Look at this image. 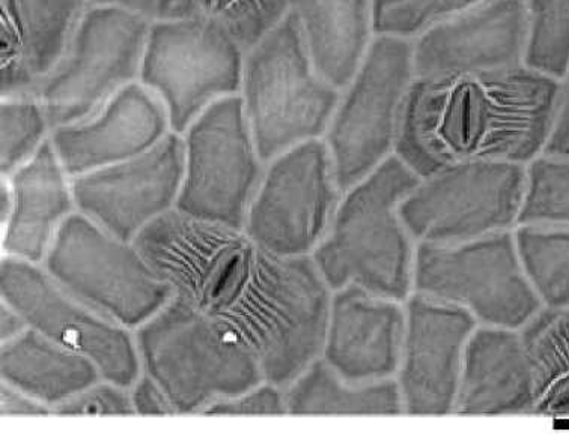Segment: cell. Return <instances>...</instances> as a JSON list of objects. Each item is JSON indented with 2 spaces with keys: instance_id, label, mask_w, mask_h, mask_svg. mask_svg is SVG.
Wrapping results in <instances>:
<instances>
[{
  "instance_id": "13",
  "label": "cell",
  "mask_w": 569,
  "mask_h": 434,
  "mask_svg": "<svg viewBox=\"0 0 569 434\" xmlns=\"http://www.w3.org/2000/svg\"><path fill=\"white\" fill-rule=\"evenodd\" d=\"M329 147L309 140L271 161L246 216V235L270 253L301 258L329 232L339 202Z\"/></svg>"
},
{
  "instance_id": "3",
  "label": "cell",
  "mask_w": 569,
  "mask_h": 434,
  "mask_svg": "<svg viewBox=\"0 0 569 434\" xmlns=\"http://www.w3.org/2000/svg\"><path fill=\"white\" fill-rule=\"evenodd\" d=\"M420 179L393 153L346 191L312 255L331 291L355 284L398 302L409 297L416 250L398 210Z\"/></svg>"
},
{
  "instance_id": "10",
  "label": "cell",
  "mask_w": 569,
  "mask_h": 434,
  "mask_svg": "<svg viewBox=\"0 0 569 434\" xmlns=\"http://www.w3.org/2000/svg\"><path fill=\"white\" fill-rule=\"evenodd\" d=\"M152 19L118 7H89L37 100L52 130L83 121L140 74Z\"/></svg>"
},
{
  "instance_id": "16",
  "label": "cell",
  "mask_w": 569,
  "mask_h": 434,
  "mask_svg": "<svg viewBox=\"0 0 569 434\" xmlns=\"http://www.w3.org/2000/svg\"><path fill=\"white\" fill-rule=\"evenodd\" d=\"M398 370L405 414L443 416L456 408L467 343L477 317L461 306L416 293L407 302Z\"/></svg>"
},
{
  "instance_id": "28",
  "label": "cell",
  "mask_w": 569,
  "mask_h": 434,
  "mask_svg": "<svg viewBox=\"0 0 569 434\" xmlns=\"http://www.w3.org/2000/svg\"><path fill=\"white\" fill-rule=\"evenodd\" d=\"M516 241L526 275L542 305L569 309V225H520Z\"/></svg>"
},
{
  "instance_id": "37",
  "label": "cell",
  "mask_w": 569,
  "mask_h": 434,
  "mask_svg": "<svg viewBox=\"0 0 569 434\" xmlns=\"http://www.w3.org/2000/svg\"><path fill=\"white\" fill-rule=\"evenodd\" d=\"M49 406L38 402L23 391L3 383L2 385V415H49Z\"/></svg>"
},
{
  "instance_id": "12",
  "label": "cell",
  "mask_w": 569,
  "mask_h": 434,
  "mask_svg": "<svg viewBox=\"0 0 569 434\" xmlns=\"http://www.w3.org/2000/svg\"><path fill=\"white\" fill-rule=\"evenodd\" d=\"M184 178L176 210L192 219L244 230L264 172L243 98H222L186 131Z\"/></svg>"
},
{
  "instance_id": "34",
  "label": "cell",
  "mask_w": 569,
  "mask_h": 434,
  "mask_svg": "<svg viewBox=\"0 0 569 434\" xmlns=\"http://www.w3.org/2000/svg\"><path fill=\"white\" fill-rule=\"evenodd\" d=\"M280 386L262 382L236 397L219 400L210 404L203 414L210 416L284 415L288 414L287 397Z\"/></svg>"
},
{
  "instance_id": "4",
  "label": "cell",
  "mask_w": 569,
  "mask_h": 434,
  "mask_svg": "<svg viewBox=\"0 0 569 434\" xmlns=\"http://www.w3.org/2000/svg\"><path fill=\"white\" fill-rule=\"evenodd\" d=\"M138 351L146 374L163 390L176 414L203 412L266 381L243 343L176 295L139 327Z\"/></svg>"
},
{
  "instance_id": "27",
  "label": "cell",
  "mask_w": 569,
  "mask_h": 434,
  "mask_svg": "<svg viewBox=\"0 0 569 434\" xmlns=\"http://www.w3.org/2000/svg\"><path fill=\"white\" fill-rule=\"evenodd\" d=\"M288 11V0H157L156 19L214 21L248 53Z\"/></svg>"
},
{
  "instance_id": "1",
  "label": "cell",
  "mask_w": 569,
  "mask_h": 434,
  "mask_svg": "<svg viewBox=\"0 0 569 434\" xmlns=\"http://www.w3.org/2000/svg\"><path fill=\"white\" fill-rule=\"evenodd\" d=\"M133 242L173 295L231 332L262 367L292 363L320 335L329 287L309 255H276L244 230L177 210L152 221Z\"/></svg>"
},
{
  "instance_id": "11",
  "label": "cell",
  "mask_w": 569,
  "mask_h": 434,
  "mask_svg": "<svg viewBox=\"0 0 569 434\" xmlns=\"http://www.w3.org/2000/svg\"><path fill=\"white\" fill-rule=\"evenodd\" d=\"M528 169L511 161L448 165L420 179L399 204L413 240L452 245L511 230L523 204Z\"/></svg>"
},
{
  "instance_id": "21",
  "label": "cell",
  "mask_w": 569,
  "mask_h": 434,
  "mask_svg": "<svg viewBox=\"0 0 569 434\" xmlns=\"http://www.w3.org/2000/svg\"><path fill=\"white\" fill-rule=\"evenodd\" d=\"M533 406L532 365L521 332L478 326L467 343L453 414H533Z\"/></svg>"
},
{
  "instance_id": "25",
  "label": "cell",
  "mask_w": 569,
  "mask_h": 434,
  "mask_svg": "<svg viewBox=\"0 0 569 434\" xmlns=\"http://www.w3.org/2000/svg\"><path fill=\"white\" fill-rule=\"evenodd\" d=\"M288 414L385 415L405 414L398 381L352 383L339 376L325 357L313 361L284 393Z\"/></svg>"
},
{
  "instance_id": "29",
  "label": "cell",
  "mask_w": 569,
  "mask_h": 434,
  "mask_svg": "<svg viewBox=\"0 0 569 434\" xmlns=\"http://www.w3.org/2000/svg\"><path fill=\"white\" fill-rule=\"evenodd\" d=\"M526 8L523 65L560 80L569 67V0H526Z\"/></svg>"
},
{
  "instance_id": "5",
  "label": "cell",
  "mask_w": 569,
  "mask_h": 434,
  "mask_svg": "<svg viewBox=\"0 0 569 434\" xmlns=\"http://www.w3.org/2000/svg\"><path fill=\"white\" fill-rule=\"evenodd\" d=\"M243 104L262 163L329 130L341 89L313 67L295 12L246 53Z\"/></svg>"
},
{
  "instance_id": "15",
  "label": "cell",
  "mask_w": 569,
  "mask_h": 434,
  "mask_svg": "<svg viewBox=\"0 0 569 434\" xmlns=\"http://www.w3.org/2000/svg\"><path fill=\"white\" fill-rule=\"evenodd\" d=\"M186 144L168 133L150 151L80 174L71 181L76 208L122 241L176 210L184 178Z\"/></svg>"
},
{
  "instance_id": "24",
  "label": "cell",
  "mask_w": 569,
  "mask_h": 434,
  "mask_svg": "<svg viewBox=\"0 0 569 434\" xmlns=\"http://www.w3.org/2000/svg\"><path fill=\"white\" fill-rule=\"evenodd\" d=\"M0 373L3 383L53 407L96 385L101 377L92 360L59 346L32 327L2 344Z\"/></svg>"
},
{
  "instance_id": "19",
  "label": "cell",
  "mask_w": 569,
  "mask_h": 434,
  "mask_svg": "<svg viewBox=\"0 0 569 434\" xmlns=\"http://www.w3.org/2000/svg\"><path fill=\"white\" fill-rule=\"evenodd\" d=\"M406 325L398 301L350 284L331 297L321 355L348 382L385 381L401 365Z\"/></svg>"
},
{
  "instance_id": "32",
  "label": "cell",
  "mask_w": 569,
  "mask_h": 434,
  "mask_svg": "<svg viewBox=\"0 0 569 434\" xmlns=\"http://www.w3.org/2000/svg\"><path fill=\"white\" fill-rule=\"evenodd\" d=\"M482 0H372L373 37L416 40L432 26L461 14Z\"/></svg>"
},
{
  "instance_id": "2",
  "label": "cell",
  "mask_w": 569,
  "mask_h": 434,
  "mask_svg": "<svg viewBox=\"0 0 569 434\" xmlns=\"http://www.w3.org/2000/svg\"><path fill=\"white\" fill-rule=\"evenodd\" d=\"M559 89L560 80L526 65L416 77L395 153L420 178L465 161L530 163L549 143Z\"/></svg>"
},
{
  "instance_id": "23",
  "label": "cell",
  "mask_w": 569,
  "mask_h": 434,
  "mask_svg": "<svg viewBox=\"0 0 569 434\" xmlns=\"http://www.w3.org/2000/svg\"><path fill=\"white\" fill-rule=\"evenodd\" d=\"M318 74L346 89L372 41V0H288Z\"/></svg>"
},
{
  "instance_id": "17",
  "label": "cell",
  "mask_w": 569,
  "mask_h": 434,
  "mask_svg": "<svg viewBox=\"0 0 569 434\" xmlns=\"http://www.w3.org/2000/svg\"><path fill=\"white\" fill-rule=\"evenodd\" d=\"M526 41V0H482L416 38V77L482 74L520 67Z\"/></svg>"
},
{
  "instance_id": "18",
  "label": "cell",
  "mask_w": 569,
  "mask_h": 434,
  "mask_svg": "<svg viewBox=\"0 0 569 434\" xmlns=\"http://www.w3.org/2000/svg\"><path fill=\"white\" fill-rule=\"evenodd\" d=\"M168 128L160 98L133 82L91 118L54 128L50 140L68 176L76 178L150 151L168 134Z\"/></svg>"
},
{
  "instance_id": "20",
  "label": "cell",
  "mask_w": 569,
  "mask_h": 434,
  "mask_svg": "<svg viewBox=\"0 0 569 434\" xmlns=\"http://www.w3.org/2000/svg\"><path fill=\"white\" fill-rule=\"evenodd\" d=\"M89 7L87 0H0L2 98H37Z\"/></svg>"
},
{
  "instance_id": "14",
  "label": "cell",
  "mask_w": 569,
  "mask_h": 434,
  "mask_svg": "<svg viewBox=\"0 0 569 434\" xmlns=\"http://www.w3.org/2000/svg\"><path fill=\"white\" fill-rule=\"evenodd\" d=\"M0 293L29 327L92 360L106 382L131 388L140 377L139 351L127 327L68 293L37 263L6 255Z\"/></svg>"
},
{
  "instance_id": "35",
  "label": "cell",
  "mask_w": 569,
  "mask_h": 434,
  "mask_svg": "<svg viewBox=\"0 0 569 434\" xmlns=\"http://www.w3.org/2000/svg\"><path fill=\"white\" fill-rule=\"evenodd\" d=\"M130 395L136 414L146 416L176 414L163 390L148 374H143L136 381Z\"/></svg>"
},
{
  "instance_id": "36",
  "label": "cell",
  "mask_w": 569,
  "mask_h": 434,
  "mask_svg": "<svg viewBox=\"0 0 569 434\" xmlns=\"http://www.w3.org/2000/svg\"><path fill=\"white\" fill-rule=\"evenodd\" d=\"M543 153L569 157V67L560 79L558 112H556L553 130Z\"/></svg>"
},
{
  "instance_id": "39",
  "label": "cell",
  "mask_w": 569,
  "mask_h": 434,
  "mask_svg": "<svg viewBox=\"0 0 569 434\" xmlns=\"http://www.w3.org/2000/svg\"><path fill=\"white\" fill-rule=\"evenodd\" d=\"M28 327L27 321L20 316V313L2 301V342L19 337Z\"/></svg>"
},
{
  "instance_id": "31",
  "label": "cell",
  "mask_w": 569,
  "mask_h": 434,
  "mask_svg": "<svg viewBox=\"0 0 569 434\" xmlns=\"http://www.w3.org/2000/svg\"><path fill=\"white\" fill-rule=\"evenodd\" d=\"M2 151L0 169L3 178L31 160L52 131L44 105L37 98H2Z\"/></svg>"
},
{
  "instance_id": "30",
  "label": "cell",
  "mask_w": 569,
  "mask_h": 434,
  "mask_svg": "<svg viewBox=\"0 0 569 434\" xmlns=\"http://www.w3.org/2000/svg\"><path fill=\"white\" fill-rule=\"evenodd\" d=\"M518 224L569 225V157L530 161Z\"/></svg>"
},
{
  "instance_id": "8",
  "label": "cell",
  "mask_w": 569,
  "mask_h": 434,
  "mask_svg": "<svg viewBox=\"0 0 569 434\" xmlns=\"http://www.w3.org/2000/svg\"><path fill=\"white\" fill-rule=\"evenodd\" d=\"M413 289L461 306L483 325L521 330L542 310L511 230L461 244L419 242Z\"/></svg>"
},
{
  "instance_id": "33",
  "label": "cell",
  "mask_w": 569,
  "mask_h": 434,
  "mask_svg": "<svg viewBox=\"0 0 569 434\" xmlns=\"http://www.w3.org/2000/svg\"><path fill=\"white\" fill-rule=\"evenodd\" d=\"M127 388L112 382L96 383L74 397L54 407V414L61 416L78 415H136L131 395Z\"/></svg>"
},
{
  "instance_id": "26",
  "label": "cell",
  "mask_w": 569,
  "mask_h": 434,
  "mask_svg": "<svg viewBox=\"0 0 569 434\" xmlns=\"http://www.w3.org/2000/svg\"><path fill=\"white\" fill-rule=\"evenodd\" d=\"M535 383L533 414L569 416V309H542L521 331Z\"/></svg>"
},
{
  "instance_id": "6",
  "label": "cell",
  "mask_w": 569,
  "mask_h": 434,
  "mask_svg": "<svg viewBox=\"0 0 569 434\" xmlns=\"http://www.w3.org/2000/svg\"><path fill=\"white\" fill-rule=\"evenodd\" d=\"M46 271L68 293L127 330L142 326L173 296L134 242L113 236L80 212L59 228Z\"/></svg>"
},
{
  "instance_id": "38",
  "label": "cell",
  "mask_w": 569,
  "mask_h": 434,
  "mask_svg": "<svg viewBox=\"0 0 569 434\" xmlns=\"http://www.w3.org/2000/svg\"><path fill=\"white\" fill-rule=\"evenodd\" d=\"M89 6L118 7L156 19L157 0H87Z\"/></svg>"
},
{
  "instance_id": "22",
  "label": "cell",
  "mask_w": 569,
  "mask_h": 434,
  "mask_svg": "<svg viewBox=\"0 0 569 434\" xmlns=\"http://www.w3.org/2000/svg\"><path fill=\"white\" fill-rule=\"evenodd\" d=\"M8 178L12 210L3 223V253L38 265L46 261L63 221L73 214L71 182L50 139Z\"/></svg>"
},
{
  "instance_id": "9",
  "label": "cell",
  "mask_w": 569,
  "mask_h": 434,
  "mask_svg": "<svg viewBox=\"0 0 569 434\" xmlns=\"http://www.w3.org/2000/svg\"><path fill=\"white\" fill-rule=\"evenodd\" d=\"M246 50L223 26L203 19H156L140 65V83L160 98L177 134L212 102L239 95Z\"/></svg>"
},
{
  "instance_id": "7",
  "label": "cell",
  "mask_w": 569,
  "mask_h": 434,
  "mask_svg": "<svg viewBox=\"0 0 569 434\" xmlns=\"http://www.w3.org/2000/svg\"><path fill=\"white\" fill-rule=\"evenodd\" d=\"M415 79L413 40L373 37L326 133L342 193L393 155L402 109Z\"/></svg>"
}]
</instances>
